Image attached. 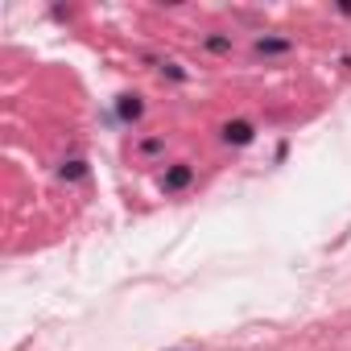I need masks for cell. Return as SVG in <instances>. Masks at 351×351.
Segmentation results:
<instances>
[{
    "instance_id": "1",
    "label": "cell",
    "mask_w": 351,
    "mask_h": 351,
    "mask_svg": "<svg viewBox=\"0 0 351 351\" xmlns=\"http://www.w3.org/2000/svg\"><path fill=\"white\" fill-rule=\"evenodd\" d=\"M223 141H228V145H248V141H252V124H248V120L228 124V128H223Z\"/></svg>"
},
{
    "instance_id": "2",
    "label": "cell",
    "mask_w": 351,
    "mask_h": 351,
    "mask_svg": "<svg viewBox=\"0 0 351 351\" xmlns=\"http://www.w3.org/2000/svg\"><path fill=\"white\" fill-rule=\"evenodd\" d=\"M191 165H173L169 173H165V191H182V186H191Z\"/></svg>"
},
{
    "instance_id": "3",
    "label": "cell",
    "mask_w": 351,
    "mask_h": 351,
    "mask_svg": "<svg viewBox=\"0 0 351 351\" xmlns=\"http://www.w3.org/2000/svg\"><path fill=\"white\" fill-rule=\"evenodd\" d=\"M141 112H145V104H141L136 95H124V99H120V116H124V120H136Z\"/></svg>"
},
{
    "instance_id": "4",
    "label": "cell",
    "mask_w": 351,
    "mask_h": 351,
    "mask_svg": "<svg viewBox=\"0 0 351 351\" xmlns=\"http://www.w3.org/2000/svg\"><path fill=\"white\" fill-rule=\"evenodd\" d=\"M256 50H261V54H281V50H289V42H265V38H261Z\"/></svg>"
},
{
    "instance_id": "5",
    "label": "cell",
    "mask_w": 351,
    "mask_h": 351,
    "mask_svg": "<svg viewBox=\"0 0 351 351\" xmlns=\"http://www.w3.org/2000/svg\"><path fill=\"white\" fill-rule=\"evenodd\" d=\"M87 173V165L83 161H71V165H62V178H83Z\"/></svg>"
}]
</instances>
